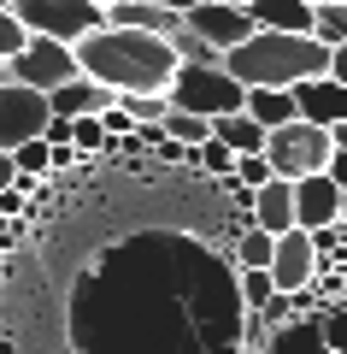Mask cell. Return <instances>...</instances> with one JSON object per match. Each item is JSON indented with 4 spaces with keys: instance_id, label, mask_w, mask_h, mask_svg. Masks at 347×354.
<instances>
[{
    "instance_id": "obj_35",
    "label": "cell",
    "mask_w": 347,
    "mask_h": 354,
    "mask_svg": "<svg viewBox=\"0 0 347 354\" xmlns=\"http://www.w3.org/2000/svg\"><path fill=\"white\" fill-rule=\"evenodd\" d=\"M12 183H18V160H12V153H0V195L12 189Z\"/></svg>"
},
{
    "instance_id": "obj_30",
    "label": "cell",
    "mask_w": 347,
    "mask_h": 354,
    "mask_svg": "<svg viewBox=\"0 0 347 354\" xmlns=\"http://www.w3.org/2000/svg\"><path fill=\"white\" fill-rule=\"evenodd\" d=\"M71 148L83 153V160L100 153V148H106V124H100V118H71Z\"/></svg>"
},
{
    "instance_id": "obj_18",
    "label": "cell",
    "mask_w": 347,
    "mask_h": 354,
    "mask_svg": "<svg viewBox=\"0 0 347 354\" xmlns=\"http://www.w3.org/2000/svg\"><path fill=\"white\" fill-rule=\"evenodd\" d=\"M241 113L253 118L259 130H283V124H295V88H248V106Z\"/></svg>"
},
{
    "instance_id": "obj_33",
    "label": "cell",
    "mask_w": 347,
    "mask_h": 354,
    "mask_svg": "<svg viewBox=\"0 0 347 354\" xmlns=\"http://www.w3.org/2000/svg\"><path fill=\"white\" fill-rule=\"evenodd\" d=\"M41 136H48L53 148H71V118H59V113H53V118H48V130H41Z\"/></svg>"
},
{
    "instance_id": "obj_9",
    "label": "cell",
    "mask_w": 347,
    "mask_h": 354,
    "mask_svg": "<svg viewBox=\"0 0 347 354\" xmlns=\"http://www.w3.org/2000/svg\"><path fill=\"white\" fill-rule=\"evenodd\" d=\"M271 283L283 295H300V290H312V278H318V248H312V230H283L277 236V254H271Z\"/></svg>"
},
{
    "instance_id": "obj_14",
    "label": "cell",
    "mask_w": 347,
    "mask_h": 354,
    "mask_svg": "<svg viewBox=\"0 0 347 354\" xmlns=\"http://www.w3.org/2000/svg\"><path fill=\"white\" fill-rule=\"evenodd\" d=\"M248 225L271 230V236L295 230V183H288V177H271L265 189H253V218H248Z\"/></svg>"
},
{
    "instance_id": "obj_7",
    "label": "cell",
    "mask_w": 347,
    "mask_h": 354,
    "mask_svg": "<svg viewBox=\"0 0 347 354\" xmlns=\"http://www.w3.org/2000/svg\"><path fill=\"white\" fill-rule=\"evenodd\" d=\"M330 153H335L330 130H324V124H306V118H295V124H283V130H271V136H265V160H271V171L288 177V183L324 171V165H330Z\"/></svg>"
},
{
    "instance_id": "obj_20",
    "label": "cell",
    "mask_w": 347,
    "mask_h": 354,
    "mask_svg": "<svg viewBox=\"0 0 347 354\" xmlns=\"http://www.w3.org/2000/svg\"><path fill=\"white\" fill-rule=\"evenodd\" d=\"M271 254H277V236L259 230V225H248L236 236V248H230V266H236V272H253V266H271Z\"/></svg>"
},
{
    "instance_id": "obj_6",
    "label": "cell",
    "mask_w": 347,
    "mask_h": 354,
    "mask_svg": "<svg viewBox=\"0 0 347 354\" xmlns=\"http://www.w3.org/2000/svg\"><path fill=\"white\" fill-rule=\"evenodd\" d=\"M12 12H18V24H24L30 36L65 41V48L88 41V36H95L100 24H106V12H100L95 0H18Z\"/></svg>"
},
{
    "instance_id": "obj_23",
    "label": "cell",
    "mask_w": 347,
    "mask_h": 354,
    "mask_svg": "<svg viewBox=\"0 0 347 354\" xmlns=\"http://www.w3.org/2000/svg\"><path fill=\"white\" fill-rule=\"evenodd\" d=\"M188 165H200L206 177H230V171H236V153L224 148L218 136H206L200 148H188Z\"/></svg>"
},
{
    "instance_id": "obj_28",
    "label": "cell",
    "mask_w": 347,
    "mask_h": 354,
    "mask_svg": "<svg viewBox=\"0 0 347 354\" xmlns=\"http://www.w3.org/2000/svg\"><path fill=\"white\" fill-rule=\"evenodd\" d=\"M118 106H124L136 124H159V118L171 113V101H165V95H118Z\"/></svg>"
},
{
    "instance_id": "obj_42",
    "label": "cell",
    "mask_w": 347,
    "mask_h": 354,
    "mask_svg": "<svg viewBox=\"0 0 347 354\" xmlns=\"http://www.w3.org/2000/svg\"><path fill=\"white\" fill-rule=\"evenodd\" d=\"M0 6H6V12H12V6H18V0H0Z\"/></svg>"
},
{
    "instance_id": "obj_43",
    "label": "cell",
    "mask_w": 347,
    "mask_h": 354,
    "mask_svg": "<svg viewBox=\"0 0 347 354\" xmlns=\"http://www.w3.org/2000/svg\"><path fill=\"white\" fill-rule=\"evenodd\" d=\"M159 6H165V0H159Z\"/></svg>"
},
{
    "instance_id": "obj_26",
    "label": "cell",
    "mask_w": 347,
    "mask_h": 354,
    "mask_svg": "<svg viewBox=\"0 0 347 354\" xmlns=\"http://www.w3.org/2000/svg\"><path fill=\"white\" fill-rule=\"evenodd\" d=\"M12 160H18V171H24V177H48L53 171V142L36 136V142H24V148H12Z\"/></svg>"
},
{
    "instance_id": "obj_5",
    "label": "cell",
    "mask_w": 347,
    "mask_h": 354,
    "mask_svg": "<svg viewBox=\"0 0 347 354\" xmlns=\"http://www.w3.org/2000/svg\"><path fill=\"white\" fill-rule=\"evenodd\" d=\"M71 77H83L77 48L48 41V36H30L12 59H0V83H24V88H41V95H53V88L71 83Z\"/></svg>"
},
{
    "instance_id": "obj_40",
    "label": "cell",
    "mask_w": 347,
    "mask_h": 354,
    "mask_svg": "<svg viewBox=\"0 0 347 354\" xmlns=\"http://www.w3.org/2000/svg\"><path fill=\"white\" fill-rule=\"evenodd\" d=\"M224 6H241V12H248V6H253V0H224Z\"/></svg>"
},
{
    "instance_id": "obj_8",
    "label": "cell",
    "mask_w": 347,
    "mask_h": 354,
    "mask_svg": "<svg viewBox=\"0 0 347 354\" xmlns=\"http://www.w3.org/2000/svg\"><path fill=\"white\" fill-rule=\"evenodd\" d=\"M53 106L41 88H24V83H0V153L24 148V142H36L41 130H48Z\"/></svg>"
},
{
    "instance_id": "obj_38",
    "label": "cell",
    "mask_w": 347,
    "mask_h": 354,
    "mask_svg": "<svg viewBox=\"0 0 347 354\" xmlns=\"http://www.w3.org/2000/svg\"><path fill=\"white\" fill-rule=\"evenodd\" d=\"M165 6H171V12H195L200 0H165Z\"/></svg>"
},
{
    "instance_id": "obj_12",
    "label": "cell",
    "mask_w": 347,
    "mask_h": 354,
    "mask_svg": "<svg viewBox=\"0 0 347 354\" xmlns=\"http://www.w3.org/2000/svg\"><path fill=\"white\" fill-rule=\"evenodd\" d=\"M295 113L306 118V124L335 130L347 118V83H335V77H306V83H295Z\"/></svg>"
},
{
    "instance_id": "obj_4",
    "label": "cell",
    "mask_w": 347,
    "mask_h": 354,
    "mask_svg": "<svg viewBox=\"0 0 347 354\" xmlns=\"http://www.w3.org/2000/svg\"><path fill=\"white\" fill-rule=\"evenodd\" d=\"M165 101L177 113H195V118H224V113H241L248 106V88L224 71V65H177Z\"/></svg>"
},
{
    "instance_id": "obj_2",
    "label": "cell",
    "mask_w": 347,
    "mask_h": 354,
    "mask_svg": "<svg viewBox=\"0 0 347 354\" xmlns=\"http://www.w3.org/2000/svg\"><path fill=\"white\" fill-rule=\"evenodd\" d=\"M77 65H83V77L106 83L112 95H165L183 59L165 36L100 24L88 41H77Z\"/></svg>"
},
{
    "instance_id": "obj_10",
    "label": "cell",
    "mask_w": 347,
    "mask_h": 354,
    "mask_svg": "<svg viewBox=\"0 0 347 354\" xmlns=\"http://www.w3.org/2000/svg\"><path fill=\"white\" fill-rule=\"evenodd\" d=\"M183 24L195 30V36H206L218 53H230V48H241V41L253 36V18L241 12V6H224V0H200L195 12H183Z\"/></svg>"
},
{
    "instance_id": "obj_16",
    "label": "cell",
    "mask_w": 347,
    "mask_h": 354,
    "mask_svg": "<svg viewBox=\"0 0 347 354\" xmlns=\"http://www.w3.org/2000/svg\"><path fill=\"white\" fill-rule=\"evenodd\" d=\"M253 30H283V36H312V6L306 0H253L248 6Z\"/></svg>"
},
{
    "instance_id": "obj_29",
    "label": "cell",
    "mask_w": 347,
    "mask_h": 354,
    "mask_svg": "<svg viewBox=\"0 0 347 354\" xmlns=\"http://www.w3.org/2000/svg\"><path fill=\"white\" fill-rule=\"evenodd\" d=\"M230 177H236V183H241V189H265V183H271V160H265V153H241V160H236V171H230Z\"/></svg>"
},
{
    "instance_id": "obj_41",
    "label": "cell",
    "mask_w": 347,
    "mask_h": 354,
    "mask_svg": "<svg viewBox=\"0 0 347 354\" xmlns=\"http://www.w3.org/2000/svg\"><path fill=\"white\" fill-rule=\"evenodd\" d=\"M95 6H100V12H106V6H118V0H95Z\"/></svg>"
},
{
    "instance_id": "obj_1",
    "label": "cell",
    "mask_w": 347,
    "mask_h": 354,
    "mask_svg": "<svg viewBox=\"0 0 347 354\" xmlns=\"http://www.w3.org/2000/svg\"><path fill=\"white\" fill-rule=\"evenodd\" d=\"M77 354H241L248 301L236 266L177 230L118 236L65 301Z\"/></svg>"
},
{
    "instance_id": "obj_22",
    "label": "cell",
    "mask_w": 347,
    "mask_h": 354,
    "mask_svg": "<svg viewBox=\"0 0 347 354\" xmlns=\"http://www.w3.org/2000/svg\"><path fill=\"white\" fill-rule=\"evenodd\" d=\"M159 130L171 142H183V148H200V142L212 136V118H195V113H177V106H171V113L159 118Z\"/></svg>"
},
{
    "instance_id": "obj_13",
    "label": "cell",
    "mask_w": 347,
    "mask_h": 354,
    "mask_svg": "<svg viewBox=\"0 0 347 354\" xmlns=\"http://www.w3.org/2000/svg\"><path fill=\"white\" fill-rule=\"evenodd\" d=\"M48 106L59 118H100V113H112L118 106V95H112L106 83H95V77H71V83H59L48 95Z\"/></svg>"
},
{
    "instance_id": "obj_31",
    "label": "cell",
    "mask_w": 347,
    "mask_h": 354,
    "mask_svg": "<svg viewBox=\"0 0 347 354\" xmlns=\"http://www.w3.org/2000/svg\"><path fill=\"white\" fill-rule=\"evenodd\" d=\"M24 41H30V30L18 24V12H6V6H0V59H12Z\"/></svg>"
},
{
    "instance_id": "obj_27",
    "label": "cell",
    "mask_w": 347,
    "mask_h": 354,
    "mask_svg": "<svg viewBox=\"0 0 347 354\" xmlns=\"http://www.w3.org/2000/svg\"><path fill=\"white\" fill-rule=\"evenodd\" d=\"M318 330H324V342H330V354H347V301H330L318 313Z\"/></svg>"
},
{
    "instance_id": "obj_39",
    "label": "cell",
    "mask_w": 347,
    "mask_h": 354,
    "mask_svg": "<svg viewBox=\"0 0 347 354\" xmlns=\"http://www.w3.org/2000/svg\"><path fill=\"white\" fill-rule=\"evenodd\" d=\"M306 6H312V12H318V6H341V0H306Z\"/></svg>"
},
{
    "instance_id": "obj_24",
    "label": "cell",
    "mask_w": 347,
    "mask_h": 354,
    "mask_svg": "<svg viewBox=\"0 0 347 354\" xmlns=\"http://www.w3.org/2000/svg\"><path fill=\"white\" fill-rule=\"evenodd\" d=\"M236 283H241V301H248V313H265V307H271V295H277V283H271V272H265V266L236 272Z\"/></svg>"
},
{
    "instance_id": "obj_17",
    "label": "cell",
    "mask_w": 347,
    "mask_h": 354,
    "mask_svg": "<svg viewBox=\"0 0 347 354\" xmlns=\"http://www.w3.org/2000/svg\"><path fill=\"white\" fill-rule=\"evenodd\" d=\"M265 354H330V342H324V330H318V313H306V319H288V325H277L271 337H265Z\"/></svg>"
},
{
    "instance_id": "obj_36",
    "label": "cell",
    "mask_w": 347,
    "mask_h": 354,
    "mask_svg": "<svg viewBox=\"0 0 347 354\" xmlns=\"http://www.w3.org/2000/svg\"><path fill=\"white\" fill-rule=\"evenodd\" d=\"M330 77H335V83H347V48H330Z\"/></svg>"
},
{
    "instance_id": "obj_11",
    "label": "cell",
    "mask_w": 347,
    "mask_h": 354,
    "mask_svg": "<svg viewBox=\"0 0 347 354\" xmlns=\"http://www.w3.org/2000/svg\"><path fill=\"white\" fill-rule=\"evenodd\" d=\"M341 218V189H335V177L330 171H312L295 183V225L300 230H324Z\"/></svg>"
},
{
    "instance_id": "obj_19",
    "label": "cell",
    "mask_w": 347,
    "mask_h": 354,
    "mask_svg": "<svg viewBox=\"0 0 347 354\" xmlns=\"http://www.w3.org/2000/svg\"><path fill=\"white\" fill-rule=\"evenodd\" d=\"M212 136L241 160V153H265V136H271V130H259L248 113H224V118H212Z\"/></svg>"
},
{
    "instance_id": "obj_3",
    "label": "cell",
    "mask_w": 347,
    "mask_h": 354,
    "mask_svg": "<svg viewBox=\"0 0 347 354\" xmlns=\"http://www.w3.org/2000/svg\"><path fill=\"white\" fill-rule=\"evenodd\" d=\"M224 71L241 88H295L306 77H330V48L318 36H283V30H253L241 48L224 53Z\"/></svg>"
},
{
    "instance_id": "obj_15",
    "label": "cell",
    "mask_w": 347,
    "mask_h": 354,
    "mask_svg": "<svg viewBox=\"0 0 347 354\" xmlns=\"http://www.w3.org/2000/svg\"><path fill=\"white\" fill-rule=\"evenodd\" d=\"M177 18H183V12L159 6V0H118V6H106V24H118V30H148V36H171Z\"/></svg>"
},
{
    "instance_id": "obj_21",
    "label": "cell",
    "mask_w": 347,
    "mask_h": 354,
    "mask_svg": "<svg viewBox=\"0 0 347 354\" xmlns=\"http://www.w3.org/2000/svg\"><path fill=\"white\" fill-rule=\"evenodd\" d=\"M165 41H171V48H177V59H183V65H224V53L212 48L206 36H195V30H188L183 18H177V30H171V36H165Z\"/></svg>"
},
{
    "instance_id": "obj_25",
    "label": "cell",
    "mask_w": 347,
    "mask_h": 354,
    "mask_svg": "<svg viewBox=\"0 0 347 354\" xmlns=\"http://www.w3.org/2000/svg\"><path fill=\"white\" fill-rule=\"evenodd\" d=\"M312 36H318L324 48H347V0H341V6H318Z\"/></svg>"
},
{
    "instance_id": "obj_37",
    "label": "cell",
    "mask_w": 347,
    "mask_h": 354,
    "mask_svg": "<svg viewBox=\"0 0 347 354\" xmlns=\"http://www.w3.org/2000/svg\"><path fill=\"white\" fill-rule=\"evenodd\" d=\"M330 142H335V148H347V118H341V124L330 130Z\"/></svg>"
},
{
    "instance_id": "obj_34",
    "label": "cell",
    "mask_w": 347,
    "mask_h": 354,
    "mask_svg": "<svg viewBox=\"0 0 347 354\" xmlns=\"http://www.w3.org/2000/svg\"><path fill=\"white\" fill-rule=\"evenodd\" d=\"M324 171L335 177V189H347V148H335V153H330V165H324Z\"/></svg>"
},
{
    "instance_id": "obj_32",
    "label": "cell",
    "mask_w": 347,
    "mask_h": 354,
    "mask_svg": "<svg viewBox=\"0 0 347 354\" xmlns=\"http://www.w3.org/2000/svg\"><path fill=\"white\" fill-rule=\"evenodd\" d=\"M100 124H106V136H118V142H124V136H136V130H141L136 118L124 113V106H112V113H100Z\"/></svg>"
}]
</instances>
